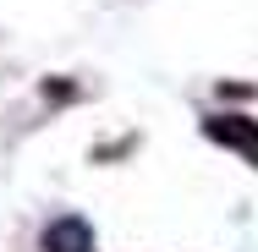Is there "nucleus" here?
<instances>
[{
  "mask_svg": "<svg viewBox=\"0 0 258 252\" xmlns=\"http://www.w3.org/2000/svg\"><path fill=\"white\" fill-rule=\"evenodd\" d=\"M204 137L225 143V148H242L258 164V121H247V115H209V121H204Z\"/></svg>",
  "mask_w": 258,
  "mask_h": 252,
  "instance_id": "f257e3e1",
  "label": "nucleus"
},
{
  "mask_svg": "<svg viewBox=\"0 0 258 252\" xmlns=\"http://www.w3.org/2000/svg\"><path fill=\"white\" fill-rule=\"evenodd\" d=\"M39 247H44V252H94V225L77 219V214H60V219L44 225Z\"/></svg>",
  "mask_w": 258,
  "mask_h": 252,
  "instance_id": "f03ea898",
  "label": "nucleus"
}]
</instances>
